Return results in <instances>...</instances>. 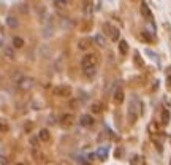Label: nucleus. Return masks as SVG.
<instances>
[{
	"label": "nucleus",
	"mask_w": 171,
	"mask_h": 165,
	"mask_svg": "<svg viewBox=\"0 0 171 165\" xmlns=\"http://www.w3.org/2000/svg\"><path fill=\"white\" fill-rule=\"evenodd\" d=\"M113 100H114L116 103H122V102H124V91H122V89L114 91V94H113Z\"/></svg>",
	"instance_id": "8"
},
{
	"label": "nucleus",
	"mask_w": 171,
	"mask_h": 165,
	"mask_svg": "<svg viewBox=\"0 0 171 165\" xmlns=\"http://www.w3.org/2000/svg\"><path fill=\"white\" fill-rule=\"evenodd\" d=\"M119 51H121V54H127L128 53V45L125 40H121V43H119Z\"/></svg>",
	"instance_id": "17"
},
{
	"label": "nucleus",
	"mask_w": 171,
	"mask_h": 165,
	"mask_svg": "<svg viewBox=\"0 0 171 165\" xmlns=\"http://www.w3.org/2000/svg\"><path fill=\"white\" fill-rule=\"evenodd\" d=\"M0 162H2L3 165H5V164H8V160L5 159V157H3V156H2V157H0Z\"/></svg>",
	"instance_id": "27"
},
{
	"label": "nucleus",
	"mask_w": 171,
	"mask_h": 165,
	"mask_svg": "<svg viewBox=\"0 0 171 165\" xmlns=\"http://www.w3.org/2000/svg\"><path fill=\"white\" fill-rule=\"evenodd\" d=\"M35 86V80L30 76H21V80L17 81V88H19L21 91H30L32 88Z\"/></svg>",
	"instance_id": "3"
},
{
	"label": "nucleus",
	"mask_w": 171,
	"mask_h": 165,
	"mask_svg": "<svg viewBox=\"0 0 171 165\" xmlns=\"http://www.w3.org/2000/svg\"><path fill=\"white\" fill-rule=\"evenodd\" d=\"M90 2H89V0H87V2L84 3V13H86V15H90Z\"/></svg>",
	"instance_id": "23"
},
{
	"label": "nucleus",
	"mask_w": 171,
	"mask_h": 165,
	"mask_svg": "<svg viewBox=\"0 0 171 165\" xmlns=\"http://www.w3.org/2000/svg\"><path fill=\"white\" fill-rule=\"evenodd\" d=\"M38 138H40L41 141H44V143H46V141L51 138L49 130H48V129H41V130H40V134H38Z\"/></svg>",
	"instance_id": "10"
},
{
	"label": "nucleus",
	"mask_w": 171,
	"mask_h": 165,
	"mask_svg": "<svg viewBox=\"0 0 171 165\" xmlns=\"http://www.w3.org/2000/svg\"><path fill=\"white\" fill-rule=\"evenodd\" d=\"M122 154H124V149H122V148H117L116 153H114V157H116V159H121Z\"/></svg>",
	"instance_id": "24"
},
{
	"label": "nucleus",
	"mask_w": 171,
	"mask_h": 165,
	"mask_svg": "<svg viewBox=\"0 0 171 165\" xmlns=\"http://www.w3.org/2000/svg\"><path fill=\"white\" fill-rule=\"evenodd\" d=\"M68 3H70V0H54V5L57 8H67Z\"/></svg>",
	"instance_id": "18"
},
{
	"label": "nucleus",
	"mask_w": 171,
	"mask_h": 165,
	"mask_svg": "<svg viewBox=\"0 0 171 165\" xmlns=\"http://www.w3.org/2000/svg\"><path fill=\"white\" fill-rule=\"evenodd\" d=\"M8 129H10V127H8V122L5 119H0V132L5 134V132H8Z\"/></svg>",
	"instance_id": "19"
},
{
	"label": "nucleus",
	"mask_w": 171,
	"mask_h": 165,
	"mask_svg": "<svg viewBox=\"0 0 171 165\" xmlns=\"http://www.w3.org/2000/svg\"><path fill=\"white\" fill-rule=\"evenodd\" d=\"M140 11H141V15L144 16V18H147V19H151L152 13H151V10H149V7H147L146 3H141V7H140Z\"/></svg>",
	"instance_id": "9"
},
{
	"label": "nucleus",
	"mask_w": 171,
	"mask_h": 165,
	"mask_svg": "<svg viewBox=\"0 0 171 165\" xmlns=\"http://www.w3.org/2000/svg\"><path fill=\"white\" fill-rule=\"evenodd\" d=\"M16 165H24V164H16Z\"/></svg>",
	"instance_id": "30"
},
{
	"label": "nucleus",
	"mask_w": 171,
	"mask_h": 165,
	"mask_svg": "<svg viewBox=\"0 0 171 165\" xmlns=\"http://www.w3.org/2000/svg\"><path fill=\"white\" fill-rule=\"evenodd\" d=\"M5 56H7L8 59H11V61L15 59V53H13L11 48H5Z\"/></svg>",
	"instance_id": "21"
},
{
	"label": "nucleus",
	"mask_w": 171,
	"mask_h": 165,
	"mask_svg": "<svg viewBox=\"0 0 171 165\" xmlns=\"http://www.w3.org/2000/svg\"><path fill=\"white\" fill-rule=\"evenodd\" d=\"M82 165H94V164H90V162H84Z\"/></svg>",
	"instance_id": "29"
},
{
	"label": "nucleus",
	"mask_w": 171,
	"mask_h": 165,
	"mask_svg": "<svg viewBox=\"0 0 171 165\" xmlns=\"http://www.w3.org/2000/svg\"><path fill=\"white\" fill-rule=\"evenodd\" d=\"M7 26L11 27V29H16V27L19 26V22H17V19H16L15 16H8L7 18Z\"/></svg>",
	"instance_id": "11"
},
{
	"label": "nucleus",
	"mask_w": 171,
	"mask_h": 165,
	"mask_svg": "<svg viewBox=\"0 0 171 165\" xmlns=\"http://www.w3.org/2000/svg\"><path fill=\"white\" fill-rule=\"evenodd\" d=\"M143 37H144V40H147V41H152V37L147 34V32H143Z\"/></svg>",
	"instance_id": "25"
},
{
	"label": "nucleus",
	"mask_w": 171,
	"mask_h": 165,
	"mask_svg": "<svg viewBox=\"0 0 171 165\" xmlns=\"http://www.w3.org/2000/svg\"><path fill=\"white\" fill-rule=\"evenodd\" d=\"M140 164H141V157L140 156H133L130 160V165H140Z\"/></svg>",
	"instance_id": "20"
},
{
	"label": "nucleus",
	"mask_w": 171,
	"mask_h": 165,
	"mask_svg": "<svg viewBox=\"0 0 171 165\" xmlns=\"http://www.w3.org/2000/svg\"><path fill=\"white\" fill-rule=\"evenodd\" d=\"M97 62H98V57L95 54H86L81 61V67L84 70L86 76H94L95 75V68H97Z\"/></svg>",
	"instance_id": "1"
},
{
	"label": "nucleus",
	"mask_w": 171,
	"mask_h": 165,
	"mask_svg": "<svg viewBox=\"0 0 171 165\" xmlns=\"http://www.w3.org/2000/svg\"><path fill=\"white\" fill-rule=\"evenodd\" d=\"M103 30L106 32V35L111 37V40H113V41H117L119 37H121L119 29H117V27H114V26H111L109 22H105V24H103Z\"/></svg>",
	"instance_id": "4"
},
{
	"label": "nucleus",
	"mask_w": 171,
	"mask_h": 165,
	"mask_svg": "<svg viewBox=\"0 0 171 165\" xmlns=\"http://www.w3.org/2000/svg\"><path fill=\"white\" fill-rule=\"evenodd\" d=\"M94 41L97 45H98L100 48H105L106 46V40H105V37L101 35V34H98V35H95V38H94Z\"/></svg>",
	"instance_id": "12"
},
{
	"label": "nucleus",
	"mask_w": 171,
	"mask_h": 165,
	"mask_svg": "<svg viewBox=\"0 0 171 165\" xmlns=\"http://www.w3.org/2000/svg\"><path fill=\"white\" fill-rule=\"evenodd\" d=\"M30 143H32V145H35V146H36V140H35V138H30Z\"/></svg>",
	"instance_id": "28"
},
{
	"label": "nucleus",
	"mask_w": 171,
	"mask_h": 165,
	"mask_svg": "<svg viewBox=\"0 0 171 165\" xmlns=\"http://www.w3.org/2000/svg\"><path fill=\"white\" fill-rule=\"evenodd\" d=\"M32 127H33V124H32V122H27V124H25V132H30Z\"/></svg>",
	"instance_id": "26"
},
{
	"label": "nucleus",
	"mask_w": 171,
	"mask_h": 165,
	"mask_svg": "<svg viewBox=\"0 0 171 165\" xmlns=\"http://www.w3.org/2000/svg\"><path fill=\"white\" fill-rule=\"evenodd\" d=\"M89 46H90V40H89V38H82V40L79 41V45H78V48L82 49V51H84V49H87Z\"/></svg>",
	"instance_id": "16"
},
{
	"label": "nucleus",
	"mask_w": 171,
	"mask_h": 165,
	"mask_svg": "<svg viewBox=\"0 0 171 165\" xmlns=\"http://www.w3.org/2000/svg\"><path fill=\"white\" fill-rule=\"evenodd\" d=\"M13 46H15L16 49H21L22 46H24V40H22L21 37H15V38H13Z\"/></svg>",
	"instance_id": "14"
},
{
	"label": "nucleus",
	"mask_w": 171,
	"mask_h": 165,
	"mask_svg": "<svg viewBox=\"0 0 171 165\" xmlns=\"http://www.w3.org/2000/svg\"><path fill=\"white\" fill-rule=\"evenodd\" d=\"M59 124H60V127H70L73 124V114L70 113H65V114H60L59 116Z\"/></svg>",
	"instance_id": "6"
},
{
	"label": "nucleus",
	"mask_w": 171,
	"mask_h": 165,
	"mask_svg": "<svg viewBox=\"0 0 171 165\" xmlns=\"http://www.w3.org/2000/svg\"><path fill=\"white\" fill-rule=\"evenodd\" d=\"M97 156H98L100 160H106V159H108V149H106V148H100L98 151H97Z\"/></svg>",
	"instance_id": "15"
},
{
	"label": "nucleus",
	"mask_w": 171,
	"mask_h": 165,
	"mask_svg": "<svg viewBox=\"0 0 171 165\" xmlns=\"http://www.w3.org/2000/svg\"><path fill=\"white\" fill-rule=\"evenodd\" d=\"M92 111H94V113H100L101 111V103H94V105H92Z\"/></svg>",
	"instance_id": "22"
},
{
	"label": "nucleus",
	"mask_w": 171,
	"mask_h": 165,
	"mask_svg": "<svg viewBox=\"0 0 171 165\" xmlns=\"http://www.w3.org/2000/svg\"><path fill=\"white\" fill-rule=\"evenodd\" d=\"M71 88L70 86H65V84H62V86H57V88H54V95L55 97H62V99H68V97H71Z\"/></svg>",
	"instance_id": "5"
},
{
	"label": "nucleus",
	"mask_w": 171,
	"mask_h": 165,
	"mask_svg": "<svg viewBox=\"0 0 171 165\" xmlns=\"http://www.w3.org/2000/svg\"><path fill=\"white\" fill-rule=\"evenodd\" d=\"M136 102H138V99L133 97L132 102H130V105H128V121H130V124H135L136 119H138V116L143 113L141 108H136V107H135Z\"/></svg>",
	"instance_id": "2"
},
{
	"label": "nucleus",
	"mask_w": 171,
	"mask_h": 165,
	"mask_svg": "<svg viewBox=\"0 0 171 165\" xmlns=\"http://www.w3.org/2000/svg\"><path fill=\"white\" fill-rule=\"evenodd\" d=\"M170 111L168 110H163V111H162V124H163V126H168L170 124Z\"/></svg>",
	"instance_id": "13"
},
{
	"label": "nucleus",
	"mask_w": 171,
	"mask_h": 165,
	"mask_svg": "<svg viewBox=\"0 0 171 165\" xmlns=\"http://www.w3.org/2000/svg\"><path fill=\"white\" fill-rule=\"evenodd\" d=\"M95 122V119L90 116V114H82V116L79 118V124L82 127H92Z\"/></svg>",
	"instance_id": "7"
},
{
	"label": "nucleus",
	"mask_w": 171,
	"mask_h": 165,
	"mask_svg": "<svg viewBox=\"0 0 171 165\" xmlns=\"http://www.w3.org/2000/svg\"><path fill=\"white\" fill-rule=\"evenodd\" d=\"M143 165H144V164H143Z\"/></svg>",
	"instance_id": "31"
}]
</instances>
